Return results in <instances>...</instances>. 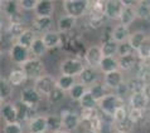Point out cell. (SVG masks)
Listing matches in <instances>:
<instances>
[{"label": "cell", "instance_id": "18", "mask_svg": "<svg viewBox=\"0 0 150 133\" xmlns=\"http://www.w3.org/2000/svg\"><path fill=\"white\" fill-rule=\"evenodd\" d=\"M80 79H81V83H83L85 85H87V84L93 85L98 79V73L96 72V69L92 68V66H86V68L83 69V72L81 73Z\"/></svg>", "mask_w": 150, "mask_h": 133}, {"label": "cell", "instance_id": "12", "mask_svg": "<svg viewBox=\"0 0 150 133\" xmlns=\"http://www.w3.org/2000/svg\"><path fill=\"white\" fill-rule=\"evenodd\" d=\"M1 117L6 123L18 122V111L14 103H3L1 106Z\"/></svg>", "mask_w": 150, "mask_h": 133}, {"label": "cell", "instance_id": "34", "mask_svg": "<svg viewBox=\"0 0 150 133\" xmlns=\"http://www.w3.org/2000/svg\"><path fill=\"white\" fill-rule=\"evenodd\" d=\"M136 15L140 19H150V3L140 1L136 3Z\"/></svg>", "mask_w": 150, "mask_h": 133}, {"label": "cell", "instance_id": "52", "mask_svg": "<svg viewBox=\"0 0 150 133\" xmlns=\"http://www.w3.org/2000/svg\"><path fill=\"white\" fill-rule=\"evenodd\" d=\"M56 133H69L68 131H64V130H62V131H59V132H56Z\"/></svg>", "mask_w": 150, "mask_h": 133}, {"label": "cell", "instance_id": "49", "mask_svg": "<svg viewBox=\"0 0 150 133\" xmlns=\"http://www.w3.org/2000/svg\"><path fill=\"white\" fill-rule=\"evenodd\" d=\"M143 114H144V111H139V109H130V113H129V116H130V118L134 123H137L139 120H141Z\"/></svg>", "mask_w": 150, "mask_h": 133}, {"label": "cell", "instance_id": "26", "mask_svg": "<svg viewBox=\"0 0 150 133\" xmlns=\"http://www.w3.org/2000/svg\"><path fill=\"white\" fill-rule=\"evenodd\" d=\"M35 39H37L35 32L33 30V29H27V30L24 32L22 35H20V38L16 40V43L20 44V45H23V47H25V48H28V49H30L32 44L34 43Z\"/></svg>", "mask_w": 150, "mask_h": 133}, {"label": "cell", "instance_id": "54", "mask_svg": "<svg viewBox=\"0 0 150 133\" xmlns=\"http://www.w3.org/2000/svg\"><path fill=\"white\" fill-rule=\"evenodd\" d=\"M116 133H119V132H116Z\"/></svg>", "mask_w": 150, "mask_h": 133}, {"label": "cell", "instance_id": "42", "mask_svg": "<svg viewBox=\"0 0 150 133\" xmlns=\"http://www.w3.org/2000/svg\"><path fill=\"white\" fill-rule=\"evenodd\" d=\"M129 113H130V112H129V111L126 109V107L124 106V107L120 108V109L116 111V113L112 116V119H114V122H115V123L122 122V120H125L126 118L130 117V116H129Z\"/></svg>", "mask_w": 150, "mask_h": 133}, {"label": "cell", "instance_id": "10", "mask_svg": "<svg viewBox=\"0 0 150 133\" xmlns=\"http://www.w3.org/2000/svg\"><path fill=\"white\" fill-rule=\"evenodd\" d=\"M125 5L122 4V1H106L105 5V14L109 19H120L121 13L124 10Z\"/></svg>", "mask_w": 150, "mask_h": 133}, {"label": "cell", "instance_id": "15", "mask_svg": "<svg viewBox=\"0 0 150 133\" xmlns=\"http://www.w3.org/2000/svg\"><path fill=\"white\" fill-rule=\"evenodd\" d=\"M42 39H43L44 44L47 45L48 49H53V48H57L58 45L62 44V34L58 32H53V30H49L47 33H44L42 35Z\"/></svg>", "mask_w": 150, "mask_h": 133}, {"label": "cell", "instance_id": "39", "mask_svg": "<svg viewBox=\"0 0 150 133\" xmlns=\"http://www.w3.org/2000/svg\"><path fill=\"white\" fill-rule=\"evenodd\" d=\"M80 104L83 109H96V107H97L98 102L96 101V99L91 95L90 92H87L85 94V97H83L81 101H80Z\"/></svg>", "mask_w": 150, "mask_h": 133}, {"label": "cell", "instance_id": "19", "mask_svg": "<svg viewBox=\"0 0 150 133\" xmlns=\"http://www.w3.org/2000/svg\"><path fill=\"white\" fill-rule=\"evenodd\" d=\"M122 83H124V77H122V73L120 72V70L105 74V84L109 87V88L117 89Z\"/></svg>", "mask_w": 150, "mask_h": 133}, {"label": "cell", "instance_id": "37", "mask_svg": "<svg viewBox=\"0 0 150 133\" xmlns=\"http://www.w3.org/2000/svg\"><path fill=\"white\" fill-rule=\"evenodd\" d=\"M119 64L120 68L124 70H129L136 64V57L134 54H129V55H124L119 58Z\"/></svg>", "mask_w": 150, "mask_h": 133}, {"label": "cell", "instance_id": "47", "mask_svg": "<svg viewBox=\"0 0 150 133\" xmlns=\"http://www.w3.org/2000/svg\"><path fill=\"white\" fill-rule=\"evenodd\" d=\"M90 130L93 132H97V133L102 131V118L100 117V116L90 122Z\"/></svg>", "mask_w": 150, "mask_h": 133}, {"label": "cell", "instance_id": "16", "mask_svg": "<svg viewBox=\"0 0 150 133\" xmlns=\"http://www.w3.org/2000/svg\"><path fill=\"white\" fill-rule=\"evenodd\" d=\"M130 32H129V28L122 25V24H119L114 28V30L111 33V38L114 39L117 43H124V41H127L130 38Z\"/></svg>", "mask_w": 150, "mask_h": 133}, {"label": "cell", "instance_id": "20", "mask_svg": "<svg viewBox=\"0 0 150 133\" xmlns=\"http://www.w3.org/2000/svg\"><path fill=\"white\" fill-rule=\"evenodd\" d=\"M102 73H112V72H117L120 69V64H119V59H115L112 57H103V59L100 64Z\"/></svg>", "mask_w": 150, "mask_h": 133}, {"label": "cell", "instance_id": "11", "mask_svg": "<svg viewBox=\"0 0 150 133\" xmlns=\"http://www.w3.org/2000/svg\"><path fill=\"white\" fill-rule=\"evenodd\" d=\"M130 108L131 109H139V111H145L149 103V97L144 92L140 93H132L130 97Z\"/></svg>", "mask_w": 150, "mask_h": 133}, {"label": "cell", "instance_id": "43", "mask_svg": "<svg viewBox=\"0 0 150 133\" xmlns=\"http://www.w3.org/2000/svg\"><path fill=\"white\" fill-rule=\"evenodd\" d=\"M64 95H66V92L64 90H62L61 88H57L53 90V92L49 94V97H48V99H49V102L51 103H58V102H61L62 99L64 98Z\"/></svg>", "mask_w": 150, "mask_h": 133}, {"label": "cell", "instance_id": "21", "mask_svg": "<svg viewBox=\"0 0 150 133\" xmlns=\"http://www.w3.org/2000/svg\"><path fill=\"white\" fill-rule=\"evenodd\" d=\"M8 79L11 83V85H20L23 83H25V80L28 79V76L23 68H16L10 72Z\"/></svg>", "mask_w": 150, "mask_h": 133}, {"label": "cell", "instance_id": "7", "mask_svg": "<svg viewBox=\"0 0 150 133\" xmlns=\"http://www.w3.org/2000/svg\"><path fill=\"white\" fill-rule=\"evenodd\" d=\"M102 59H103V54L101 50V47H97V45L90 47L85 53V60L87 62L88 66H92V68L100 66Z\"/></svg>", "mask_w": 150, "mask_h": 133}, {"label": "cell", "instance_id": "30", "mask_svg": "<svg viewBox=\"0 0 150 133\" xmlns=\"http://www.w3.org/2000/svg\"><path fill=\"white\" fill-rule=\"evenodd\" d=\"M27 28L24 27L23 23H9V27H8V34L16 40L20 38V35Z\"/></svg>", "mask_w": 150, "mask_h": 133}, {"label": "cell", "instance_id": "50", "mask_svg": "<svg viewBox=\"0 0 150 133\" xmlns=\"http://www.w3.org/2000/svg\"><path fill=\"white\" fill-rule=\"evenodd\" d=\"M117 92H119V97H121V95H124V94H126L127 92H130V89H129V85H127V83H122V84L121 85H120L119 87V88H117Z\"/></svg>", "mask_w": 150, "mask_h": 133}, {"label": "cell", "instance_id": "2", "mask_svg": "<svg viewBox=\"0 0 150 133\" xmlns=\"http://www.w3.org/2000/svg\"><path fill=\"white\" fill-rule=\"evenodd\" d=\"M34 88L40 95L49 97V94L57 88V79L54 77L49 76V74H44V76H42L35 80Z\"/></svg>", "mask_w": 150, "mask_h": 133}, {"label": "cell", "instance_id": "51", "mask_svg": "<svg viewBox=\"0 0 150 133\" xmlns=\"http://www.w3.org/2000/svg\"><path fill=\"white\" fill-rule=\"evenodd\" d=\"M144 93L148 95V97L150 98V82L146 83V85H145V89H144Z\"/></svg>", "mask_w": 150, "mask_h": 133}, {"label": "cell", "instance_id": "46", "mask_svg": "<svg viewBox=\"0 0 150 133\" xmlns=\"http://www.w3.org/2000/svg\"><path fill=\"white\" fill-rule=\"evenodd\" d=\"M4 133H23L22 126L16 122V123H6L4 126Z\"/></svg>", "mask_w": 150, "mask_h": 133}, {"label": "cell", "instance_id": "17", "mask_svg": "<svg viewBox=\"0 0 150 133\" xmlns=\"http://www.w3.org/2000/svg\"><path fill=\"white\" fill-rule=\"evenodd\" d=\"M76 22L77 19L73 18L71 15H63L58 19V23H57V27H58V30L61 32V34H66L68 33L71 29H73L74 25H76Z\"/></svg>", "mask_w": 150, "mask_h": 133}, {"label": "cell", "instance_id": "9", "mask_svg": "<svg viewBox=\"0 0 150 133\" xmlns=\"http://www.w3.org/2000/svg\"><path fill=\"white\" fill-rule=\"evenodd\" d=\"M20 101L29 107H35L40 102V94L35 88H24L20 93Z\"/></svg>", "mask_w": 150, "mask_h": 133}, {"label": "cell", "instance_id": "53", "mask_svg": "<svg viewBox=\"0 0 150 133\" xmlns=\"http://www.w3.org/2000/svg\"><path fill=\"white\" fill-rule=\"evenodd\" d=\"M86 133H97V132H93V131H91V130H88V131H87Z\"/></svg>", "mask_w": 150, "mask_h": 133}, {"label": "cell", "instance_id": "24", "mask_svg": "<svg viewBox=\"0 0 150 133\" xmlns=\"http://www.w3.org/2000/svg\"><path fill=\"white\" fill-rule=\"evenodd\" d=\"M52 28V18H37L33 22V30L34 32H43L47 33Z\"/></svg>", "mask_w": 150, "mask_h": 133}, {"label": "cell", "instance_id": "3", "mask_svg": "<svg viewBox=\"0 0 150 133\" xmlns=\"http://www.w3.org/2000/svg\"><path fill=\"white\" fill-rule=\"evenodd\" d=\"M63 8L67 11V15L73 18H80L86 13H88V1H81V0H67L63 3Z\"/></svg>", "mask_w": 150, "mask_h": 133}, {"label": "cell", "instance_id": "8", "mask_svg": "<svg viewBox=\"0 0 150 133\" xmlns=\"http://www.w3.org/2000/svg\"><path fill=\"white\" fill-rule=\"evenodd\" d=\"M62 123H63V130L64 131H73L80 126L81 123V117L74 112H69V111H63L62 112Z\"/></svg>", "mask_w": 150, "mask_h": 133}, {"label": "cell", "instance_id": "35", "mask_svg": "<svg viewBox=\"0 0 150 133\" xmlns=\"http://www.w3.org/2000/svg\"><path fill=\"white\" fill-rule=\"evenodd\" d=\"M127 85H129V89H130L132 93H140V92H144L146 82L139 77H136V78H132V79L129 80Z\"/></svg>", "mask_w": 150, "mask_h": 133}, {"label": "cell", "instance_id": "23", "mask_svg": "<svg viewBox=\"0 0 150 133\" xmlns=\"http://www.w3.org/2000/svg\"><path fill=\"white\" fill-rule=\"evenodd\" d=\"M101 50H102V54L103 57H112L114 58L115 54H117V50H119V43L115 41L112 38L105 40L101 45Z\"/></svg>", "mask_w": 150, "mask_h": 133}, {"label": "cell", "instance_id": "6", "mask_svg": "<svg viewBox=\"0 0 150 133\" xmlns=\"http://www.w3.org/2000/svg\"><path fill=\"white\" fill-rule=\"evenodd\" d=\"M22 68L25 70L28 78H34L37 80L38 78H40L42 76H44V64L43 62H40V59L38 58H32L30 60H28L25 64H24Z\"/></svg>", "mask_w": 150, "mask_h": 133}, {"label": "cell", "instance_id": "41", "mask_svg": "<svg viewBox=\"0 0 150 133\" xmlns=\"http://www.w3.org/2000/svg\"><path fill=\"white\" fill-rule=\"evenodd\" d=\"M137 55L141 60H150V39H146V41L139 48Z\"/></svg>", "mask_w": 150, "mask_h": 133}, {"label": "cell", "instance_id": "27", "mask_svg": "<svg viewBox=\"0 0 150 133\" xmlns=\"http://www.w3.org/2000/svg\"><path fill=\"white\" fill-rule=\"evenodd\" d=\"M76 79H74V77H69V76H62L57 79V87L58 88H61L62 90H64V92H69L71 89L74 87L76 84Z\"/></svg>", "mask_w": 150, "mask_h": 133}, {"label": "cell", "instance_id": "32", "mask_svg": "<svg viewBox=\"0 0 150 133\" xmlns=\"http://www.w3.org/2000/svg\"><path fill=\"white\" fill-rule=\"evenodd\" d=\"M11 93H13L11 83L9 82V79L1 78V80H0V99H1V102H5L6 98H9L11 95Z\"/></svg>", "mask_w": 150, "mask_h": 133}, {"label": "cell", "instance_id": "13", "mask_svg": "<svg viewBox=\"0 0 150 133\" xmlns=\"http://www.w3.org/2000/svg\"><path fill=\"white\" fill-rule=\"evenodd\" d=\"M34 10L38 18H52V14L54 11V3L48 1V0L38 1Z\"/></svg>", "mask_w": 150, "mask_h": 133}, {"label": "cell", "instance_id": "14", "mask_svg": "<svg viewBox=\"0 0 150 133\" xmlns=\"http://www.w3.org/2000/svg\"><path fill=\"white\" fill-rule=\"evenodd\" d=\"M28 128H29V132L30 133H45V131H48L47 117L38 116L37 118L29 120Z\"/></svg>", "mask_w": 150, "mask_h": 133}, {"label": "cell", "instance_id": "44", "mask_svg": "<svg viewBox=\"0 0 150 133\" xmlns=\"http://www.w3.org/2000/svg\"><path fill=\"white\" fill-rule=\"evenodd\" d=\"M132 47L130 45L129 41H124V43H119V50L117 54L120 57H124V55H129V54H134L132 53Z\"/></svg>", "mask_w": 150, "mask_h": 133}, {"label": "cell", "instance_id": "48", "mask_svg": "<svg viewBox=\"0 0 150 133\" xmlns=\"http://www.w3.org/2000/svg\"><path fill=\"white\" fill-rule=\"evenodd\" d=\"M37 4H38V1H37V0H20V1H19L20 9H23V10L35 9Z\"/></svg>", "mask_w": 150, "mask_h": 133}, {"label": "cell", "instance_id": "33", "mask_svg": "<svg viewBox=\"0 0 150 133\" xmlns=\"http://www.w3.org/2000/svg\"><path fill=\"white\" fill-rule=\"evenodd\" d=\"M47 45L44 44V41L42 38H37L34 40V43L32 44V47H30V53L33 54V55H35V57H42V55H44L45 52H47Z\"/></svg>", "mask_w": 150, "mask_h": 133}, {"label": "cell", "instance_id": "38", "mask_svg": "<svg viewBox=\"0 0 150 133\" xmlns=\"http://www.w3.org/2000/svg\"><path fill=\"white\" fill-rule=\"evenodd\" d=\"M134 126H135V123L132 122L130 117H129L125 120H122V122L115 123V130L119 133H130L132 130H134Z\"/></svg>", "mask_w": 150, "mask_h": 133}, {"label": "cell", "instance_id": "22", "mask_svg": "<svg viewBox=\"0 0 150 133\" xmlns=\"http://www.w3.org/2000/svg\"><path fill=\"white\" fill-rule=\"evenodd\" d=\"M136 5H130V6H125L122 13H121V16H120V22H121L122 25L127 27L134 22L135 18H137L136 15Z\"/></svg>", "mask_w": 150, "mask_h": 133}, {"label": "cell", "instance_id": "28", "mask_svg": "<svg viewBox=\"0 0 150 133\" xmlns=\"http://www.w3.org/2000/svg\"><path fill=\"white\" fill-rule=\"evenodd\" d=\"M87 92H88V89H87V87L83 84V83H76L73 88L69 90V95H71V98H72L73 101L80 102L81 99L85 97V94Z\"/></svg>", "mask_w": 150, "mask_h": 133}, {"label": "cell", "instance_id": "5", "mask_svg": "<svg viewBox=\"0 0 150 133\" xmlns=\"http://www.w3.org/2000/svg\"><path fill=\"white\" fill-rule=\"evenodd\" d=\"M9 55L11 58V60L15 62L16 64H20V65H24L28 60H30V49H28L23 45H20L18 43H14L11 45L10 50H9Z\"/></svg>", "mask_w": 150, "mask_h": 133}, {"label": "cell", "instance_id": "36", "mask_svg": "<svg viewBox=\"0 0 150 133\" xmlns=\"http://www.w3.org/2000/svg\"><path fill=\"white\" fill-rule=\"evenodd\" d=\"M47 124H48V130L52 131L53 133L59 132L63 128V123H62V118L57 117V116H48L47 117Z\"/></svg>", "mask_w": 150, "mask_h": 133}, {"label": "cell", "instance_id": "45", "mask_svg": "<svg viewBox=\"0 0 150 133\" xmlns=\"http://www.w3.org/2000/svg\"><path fill=\"white\" fill-rule=\"evenodd\" d=\"M96 117H98V113L96 109H83L81 113V119L86 120V122H91L92 119H95Z\"/></svg>", "mask_w": 150, "mask_h": 133}, {"label": "cell", "instance_id": "29", "mask_svg": "<svg viewBox=\"0 0 150 133\" xmlns=\"http://www.w3.org/2000/svg\"><path fill=\"white\" fill-rule=\"evenodd\" d=\"M88 92L91 93V95L96 99L97 102H100L101 99H103L107 95V92H106V88L105 85L100 84V83H95L93 85H91L88 88Z\"/></svg>", "mask_w": 150, "mask_h": 133}, {"label": "cell", "instance_id": "40", "mask_svg": "<svg viewBox=\"0 0 150 133\" xmlns=\"http://www.w3.org/2000/svg\"><path fill=\"white\" fill-rule=\"evenodd\" d=\"M15 107H16V111H18V123L22 122V120H27L30 107L27 106L25 103H23L22 101H20L19 103H16Z\"/></svg>", "mask_w": 150, "mask_h": 133}, {"label": "cell", "instance_id": "1", "mask_svg": "<svg viewBox=\"0 0 150 133\" xmlns=\"http://www.w3.org/2000/svg\"><path fill=\"white\" fill-rule=\"evenodd\" d=\"M98 107L105 114L112 117L116 113V111L124 107V101L117 94H107L105 98L98 102Z\"/></svg>", "mask_w": 150, "mask_h": 133}, {"label": "cell", "instance_id": "25", "mask_svg": "<svg viewBox=\"0 0 150 133\" xmlns=\"http://www.w3.org/2000/svg\"><path fill=\"white\" fill-rule=\"evenodd\" d=\"M146 39H148L146 34H145L144 32L139 30V32H135L134 34H131V36L129 38L127 41L130 43V45L132 47V49L137 52V50H139V48L145 43V41H146Z\"/></svg>", "mask_w": 150, "mask_h": 133}, {"label": "cell", "instance_id": "4", "mask_svg": "<svg viewBox=\"0 0 150 133\" xmlns=\"http://www.w3.org/2000/svg\"><path fill=\"white\" fill-rule=\"evenodd\" d=\"M86 66L80 59H74V58H69L62 62L61 64V73L63 76H69V77H76L81 76Z\"/></svg>", "mask_w": 150, "mask_h": 133}, {"label": "cell", "instance_id": "31", "mask_svg": "<svg viewBox=\"0 0 150 133\" xmlns=\"http://www.w3.org/2000/svg\"><path fill=\"white\" fill-rule=\"evenodd\" d=\"M107 18L105 13H97V11H88V20L90 25L92 28H100L105 23V19Z\"/></svg>", "mask_w": 150, "mask_h": 133}]
</instances>
